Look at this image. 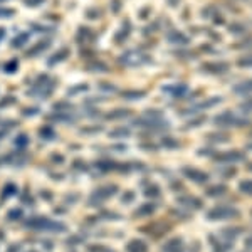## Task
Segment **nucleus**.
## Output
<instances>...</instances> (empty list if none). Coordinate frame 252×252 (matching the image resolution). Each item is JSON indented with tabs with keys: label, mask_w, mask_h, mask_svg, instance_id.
<instances>
[{
	"label": "nucleus",
	"mask_w": 252,
	"mask_h": 252,
	"mask_svg": "<svg viewBox=\"0 0 252 252\" xmlns=\"http://www.w3.org/2000/svg\"><path fill=\"white\" fill-rule=\"evenodd\" d=\"M26 225L34 230H51V232H63V230H66V225L54 220H49L46 217L31 219V220L26 222Z\"/></svg>",
	"instance_id": "obj_3"
},
{
	"label": "nucleus",
	"mask_w": 252,
	"mask_h": 252,
	"mask_svg": "<svg viewBox=\"0 0 252 252\" xmlns=\"http://www.w3.org/2000/svg\"><path fill=\"white\" fill-rule=\"evenodd\" d=\"M125 96L126 97H129V99H136V97H143L145 96V93L143 91H136V93H125Z\"/></svg>",
	"instance_id": "obj_25"
},
{
	"label": "nucleus",
	"mask_w": 252,
	"mask_h": 252,
	"mask_svg": "<svg viewBox=\"0 0 252 252\" xmlns=\"http://www.w3.org/2000/svg\"><path fill=\"white\" fill-rule=\"evenodd\" d=\"M182 173H184L189 180L195 182V184H205V182H209V173L193 168V166H184V168H182Z\"/></svg>",
	"instance_id": "obj_7"
},
{
	"label": "nucleus",
	"mask_w": 252,
	"mask_h": 252,
	"mask_svg": "<svg viewBox=\"0 0 252 252\" xmlns=\"http://www.w3.org/2000/svg\"><path fill=\"white\" fill-rule=\"evenodd\" d=\"M230 66L227 63H220V61H217V63H205L204 66L200 67V71L207 72V74H225V72H229Z\"/></svg>",
	"instance_id": "obj_8"
},
{
	"label": "nucleus",
	"mask_w": 252,
	"mask_h": 252,
	"mask_svg": "<svg viewBox=\"0 0 252 252\" xmlns=\"http://www.w3.org/2000/svg\"><path fill=\"white\" fill-rule=\"evenodd\" d=\"M251 215H252V210H251Z\"/></svg>",
	"instance_id": "obj_36"
},
{
	"label": "nucleus",
	"mask_w": 252,
	"mask_h": 252,
	"mask_svg": "<svg viewBox=\"0 0 252 252\" xmlns=\"http://www.w3.org/2000/svg\"><path fill=\"white\" fill-rule=\"evenodd\" d=\"M247 150H252V143H249V145H247Z\"/></svg>",
	"instance_id": "obj_34"
},
{
	"label": "nucleus",
	"mask_w": 252,
	"mask_h": 252,
	"mask_svg": "<svg viewBox=\"0 0 252 252\" xmlns=\"http://www.w3.org/2000/svg\"><path fill=\"white\" fill-rule=\"evenodd\" d=\"M205 193H207V197H210V198H217V197H222V195L229 193V189L222 184H217V185L209 187V189L205 190Z\"/></svg>",
	"instance_id": "obj_13"
},
{
	"label": "nucleus",
	"mask_w": 252,
	"mask_h": 252,
	"mask_svg": "<svg viewBox=\"0 0 252 252\" xmlns=\"http://www.w3.org/2000/svg\"><path fill=\"white\" fill-rule=\"evenodd\" d=\"M27 143H29V138H27L26 135H20L17 138V141H15V145H17V146H26Z\"/></svg>",
	"instance_id": "obj_26"
},
{
	"label": "nucleus",
	"mask_w": 252,
	"mask_h": 252,
	"mask_svg": "<svg viewBox=\"0 0 252 252\" xmlns=\"http://www.w3.org/2000/svg\"><path fill=\"white\" fill-rule=\"evenodd\" d=\"M237 66L239 67H252V54L251 56H244L237 61Z\"/></svg>",
	"instance_id": "obj_23"
},
{
	"label": "nucleus",
	"mask_w": 252,
	"mask_h": 252,
	"mask_svg": "<svg viewBox=\"0 0 252 252\" xmlns=\"http://www.w3.org/2000/svg\"><path fill=\"white\" fill-rule=\"evenodd\" d=\"M129 131L128 129H118V131H113L111 136H128Z\"/></svg>",
	"instance_id": "obj_28"
},
{
	"label": "nucleus",
	"mask_w": 252,
	"mask_h": 252,
	"mask_svg": "<svg viewBox=\"0 0 252 252\" xmlns=\"http://www.w3.org/2000/svg\"><path fill=\"white\" fill-rule=\"evenodd\" d=\"M126 251L128 252H148V246H146V242H143L141 239H133V241L128 242Z\"/></svg>",
	"instance_id": "obj_14"
},
{
	"label": "nucleus",
	"mask_w": 252,
	"mask_h": 252,
	"mask_svg": "<svg viewBox=\"0 0 252 252\" xmlns=\"http://www.w3.org/2000/svg\"><path fill=\"white\" fill-rule=\"evenodd\" d=\"M234 93H235V94H251V93H252V78L242 81V83H239V84H235Z\"/></svg>",
	"instance_id": "obj_15"
},
{
	"label": "nucleus",
	"mask_w": 252,
	"mask_h": 252,
	"mask_svg": "<svg viewBox=\"0 0 252 252\" xmlns=\"http://www.w3.org/2000/svg\"><path fill=\"white\" fill-rule=\"evenodd\" d=\"M15 193H17V185H15V184H7L5 187H3V190H2V198H3V200H7V198L14 197Z\"/></svg>",
	"instance_id": "obj_21"
},
{
	"label": "nucleus",
	"mask_w": 252,
	"mask_h": 252,
	"mask_svg": "<svg viewBox=\"0 0 252 252\" xmlns=\"http://www.w3.org/2000/svg\"><path fill=\"white\" fill-rule=\"evenodd\" d=\"M170 229H172V223L168 222H152L148 223V225L141 227V230L143 232H148L150 235H153V237H160V235H165L166 232H170Z\"/></svg>",
	"instance_id": "obj_4"
},
{
	"label": "nucleus",
	"mask_w": 252,
	"mask_h": 252,
	"mask_svg": "<svg viewBox=\"0 0 252 252\" xmlns=\"http://www.w3.org/2000/svg\"><path fill=\"white\" fill-rule=\"evenodd\" d=\"M241 108L244 109V111H252V99H247L246 103H242Z\"/></svg>",
	"instance_id": "obj_29"
},
{
	"label": "nucleus",
	"mask_w": 252,
	"mask_h": 252,
	"mask_svg": "<svg viewBox=\"0 0 252 252\" xmlns=\"http://www.w3.org/2000/svg\"><path fill=\"white\" fill-rule=\"evenodd\" d=\"M210 242H212V251L214 252H229L232 249V242L229 241H223L217 235V237H214V235H210Z\"/></svg>",
	"instance_id": "obj_10"
},
{
	"label": "nucleus",
	"mask_w": 252,
	"mask_h": 252,
	"mask_svg": "<svg viewBox=\"0 0 252 252\" xmlns=\"http://www.w3.org/2000/svg\"><path fill=\"white\" fill-rule=\"evenodd\" d=\"M118 192V187L116 185H104V187H99V189L96 190V192H93V197H91V204L94 202V204H99V202L106 200V198L113 197Z\"/></svg>",
	"instance_id": "obj_6"
},
{
	"label": "nucleus",
	"mask_w": 252,
	"mask_h": 252,
	"mask_svg": "<svg viewBox=\"0 0 252 252\" xmlns=\"http://www.w3.org/2000/svg\"><path fill=\"white\" fill-rule=\"evenodd\" d=\"M168 40H170L172 44H175V46H185V44H189V37H185V35L182 34L180 31L170 32Z\"/></svg>",
	"instance_id": "obj_16"
},
{
	"label": "nucleus",
	"mask_w": 252,
	"mask_h": 252,
	"mask_svg": "<svg viewBox=\"0 0 252 252\" xmlns=\"http://www.w3.org/2000/svg\"><path fill=\"white\" fill-rule=\"evenodd\" d=\"M22 215V210H10V214H9V219H17V217H20Z\"/></svg>",
	"instance_id": "obj_30"
},
{
	"label": "nucleus",
	"mask_w": 252,
	"mask_h": 252,
	"mask_svg": "<svg viewBox=\"0 0 252 252\" xmlns=\"http://www.w3.org/2000/svg\"><path fill=\"white\" fill-rule=\"evenodd\" d=\"M239 192L252 197V178H246V180H242L241 184H239Z\"/></svg>",
	"instance_id": "obj_20"
},
{
	"label": "nucleus",
	"mask_w": 252,
	"mask_h": 252,
	"mask_svg": "<svg viewBox=\"0 0 252 252\" xmlns=\"http://www.w3.org/2000/svg\"><path fill=\"white\" fill-rule=\"evenodd\" d=\"M157 210V205H153V204H145V205H141L140 209L136 210L135 215H138V217H143V215H152L153 212Z\"/></svg>",
	"instance_id": "obj_19"
},
{
	"label": "nucleus",
	"mask_w": 252,
	"mask_h": 252,
	"mask_svg": "<svg viewBox=\"0 0 252 252\" xmlns=\"http://www.w3.org/2000/svg\"><path fill=\"white\" fill-rule=\"evenodd\" d=\"M3 239V234H2V230H0V241H2Z\"/></svg>",
	"instance_id": "obj_35"
},
{
	"label": "nucleus",
	"mask_w": 252,
	"mask_h": 252,
	"mask_svg": "<svg viewBox=\"0 0 252 252\" xmlns=\"http://www.w3.org/2000/svg\"><path fill=\"white\" fill-rule=\"evenodd\" d=\"M205 121V116H202V118H197L195 121H190V123H187L185 125V128H197V126H200L202 123Z\"/></svg>",
	"instance_id": "obj_24"
},
{
	"label": "nucleus",
	"mask_w": 252,
	"mask_h": 252,
	"mask_svg": "<svg viewBox=\"0 0 252 252\" xmlns=\"http://www.w3.org/2000/svg\"><path fill=\"white\" fill-rule=\"evenodd\" d=\"M163 145H165V146H170V148H175V146H178V143L173 140V138H165V140H163Z\"/></svg>",
	"instance_id": "obj_27"
},
{
	"label": "nucleus",
	"mask_w": 252,
	"mask_h": 252,
	"mask_svg": "<svg viewBox=\"0 0 252 252\" xmlns=\"http://www.w3.org/2000/svg\"><path fill=\"white\" fill-rule=\"evenodd\" d=\"M215 161L219 163H237V161H244L246 160V155L242 152H237V150H232V152H220L214 157Z\"/></svg>",
	"instance_id": "obj_5"
},
{
	"label": "nucleus",
	"mask_w": 252,
	"mask_h": 252,
	"mask_svg": "<svg viewBox=\"0 0 252 252\" xmlns=\"http://www.w3.org/2000/svg\"><path fill=\"white\" fill-rule=\"evenodd\" d=\"M247 170H249V172H252V163L247 165Z\"/></svg>",
	"instance_id": "obj_33"
},
{
	"label": "nucleus",
	"mask_w": 252,
	"mask_h": 252,
	"mask_svg": "<svg viewBox=\"0 0 252 252\" xmlns=\"http://www.w3.org/2000/svg\"><path fill=\"white\" fill-rule=\"evenodd\" d=\"M207 140L214 141V143H227V141L230 140V135H227L225 131H215V133L207 135Z\"/></svg>",
	"instance_id": "obj_17"
},
{
	"label": "nucleus",
	"mask_w": 252,
	"mask_h": 252,
	"mask_svg": "<svg viewBox=\"0 0 252 252\" xmlns=\"http://www.w3.org/2000/svg\"><path fill=\"white\" fill-rule=\"evenodd\" d=\"M160 187H157V185H150L148 189L145 190V195L146 197H152V198H155V197H160Z\"/></svg>",
	"instance_id": "obj_22"
},
{
	"label": "nucleus",
	"mask_w": 252,
	"mask_h": 252,
	"mask_svg": "<svg viewBox=\"0 0 252 252\" xmlns=\"http://www.w3.org/2000/svg\"><path fill=\"white\" fill-rule=\"evenodd\" d=\"M178 204L182 207H185V209H202L204 204H202V200H198V198L195 197H190V195H185V197H178Z\"/></svg>",
	"instance_id": "obj_12"
},
{
	"label": "nucleus",
	"mask_w": 252,
	"mask_h": 252,
	"mask_svg": "<svg viewBox=\"0 0 252 252\" xmlns=\"http://www.w3.org/2000/svg\"><path fill=\"white\" fill-rule=\"evenodd\" d=\"M165 91L170 93V94H173V96H177V97H180L189 91V88H187L185 84H173V88H165Z\"/></svg>",
	"instance_id": "obj_18"
},
{
	"label": "nucleus",
	"mask_w": 252,
	"mask_h": 252,
	"mask_svg": "<svg viewBox=\"0 0 252 252\" xmlns=\"http://www.w3.org/2000/svg\"><path fill=\"white\" fill-rule=\"evenodd\" d=\"M163 252H189L182 237H175L163 246Z\"/></svg>",
	"instance_id": "obj_9"
},
{
	"label": "nucleus",
	"mask_w": 252,
	"mask_h": 252,
	"mask_svg": "<svg viewBox=\"0 0 252 252\" xmlns=\"http://www.w3.org/2000/svg\"><path fill=\"white\" fill-rule=\"evenodd\" d=\"M244 232V229H241V227H229V229H223L220 230V234H219V237L223 239V241H229V242H232L235 239L239 237Z\"/></svg>",
	"instance_id": "obj_11"
},
{
	"label": "nucleus",
	"mask_w": 252,
	"mask_h": 252,
	"mask_svg": "<svg viewBox=\"0 0 252 252\" xmlns=\"http://www.w3.org/2000/svg\"><path fill=\"white\" fill-rule=\"evenodd\" d=\"M214 123L220 128H239V126H246L249 125L251 121L247 118H242V116H237L234 111H223L220 115H217L214 118Z\"/></svg>",
	"instance_id": "obj_2"
},
{
	"label": "nucleus",
	"mask_w": 252,
	"mask_h": 252,
	"mask_svg": "<svg viewBox=\"0 0 252 252\" xmlns=\"http://www.w3.org/2000/svg\"><path fill=\"white\" fill-rule=\"evenodd\" d=\"M246 247L252 251V235H249V237L246 239Z\"/></svg>",
	"instance_id": "obj_31"
},
{
	"label": "nucleus",
	"mask_w": 252,
	"mask_h": 252,
	"mask_svg": "<svg viewBox=\"0 0 252 252\" xmlns=\"http://www.w3.org/2000/svg\"><path fill=\"white\" fill-rule=\"evenodd\" d=\"M180 3V0H168V5L170 7H177Z\"/></svg>",
	"instance_id": "obj_32"
},
{
	"label": "nucleus",
	"mask_w": 252,
	"mask_h": 252,
	"mask_svg": "<svg viewBox=\"0 0 252 252\" xmlns=\"http://www.w3.org/2000/svg\"><path fill=\"white\" fill-rule=\"evenodd\" d=\"M239 217H241V212L232 205H217V207H214L212 210L207 212V220H210V222L234 220V219H239Z\"/></svg>",
	"instance_id": "obj_1"
}]
</instances>
